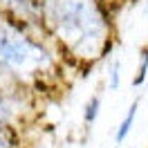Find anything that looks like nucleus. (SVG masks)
I'll use <instances>...</instances> for the list:
<instances>
[{"mask_svg": "<svg viewBox=\"0 0 148 148\" xmlns=\"http://www.w3.org/2000/svg\"><path fill=\"white\" fill-rule=\"evenodd\" d=\"M54 23L65 40H101L99 32L103 29L101 16L92 0H56Z\"/></svg>", "mask_w": 148, "mask_h": 148, "instance_id": "obj_1", "label": "nucleus"}, {"mask_svg": "<svg viewBox=\"0 0 148 148\" xmlns=\"http://www.w3.org/2000/svg\"><path fill=\"white\" fill-rule=\"evenodd\" d=\"M47 61L43 49L18 32H0V65L16 72H29Z\"/></svg>", "mask_w": 148, "mask_h": 148, "instance_id": "obj_2", "label": "nucleus"}, {"mask_svg": "<svg viewBox=\"0 0 148 148\" xmlns=\"http://www.w3.org/2000/svg\"><path fill=\"white\" fill-rule=\"evenodd\" d=\"M137 108H139V101H135V103L128 108V114L123 117V121L119 123V128H117V144H121V141L130 135L132 123H135V119H137Z\"/></svg>", "mask_w": 148, "mask_h": 148, "instance_id": "obj_3", "label": "nucleus"}, {"mask_svg": "<svg viewBox=\"0 0 148 148\" xmlns=\"http://www.w3.org/2000/svg\"><path fill=\"white\" fill-rule=\"evenodd\" d=\"M99 108H101V99H99V97H92V99L88 101V106H85V114H83V119H85L88 126L94 123L97 114H99Z\"/></svg>", "mask_w": 148, "mask_h": 148, "instance_id": "obj_4", "label": "nucleus"}, {"mask_svg": "<svg viewBox=\"0 0 148 148\" xmlns=\"http://www.w3.org/2000/svg\"><path fill=\"white\" fill-rule=\"evenodd\" d=\"M146 74H148V49L141 54V63H139V70H137V76H135V85H141L146 81Z\"/></svg>", "mask_w": 148, "mask_h": 148, "instance_id": "obj_5", "label": "nucleus"}, {"mask_svg": "<svg viewBox=\"0 0 148 148\" xmlns=\"http://www.w3.org/2000/svg\"><path fill=\"white\" fill-rule=\"evenodd\" d=\"M119 88V61H112L110 67V90H117Z\"/></svg>", "mask_w": 148, "mask_h": 148, "instance_id": "obj_6", "label": "nucleus"}, {"mask_svg": "<svg viewBox=\"0 0 148 148\" xmlns=\"http://www.w3.org/2000/svg\"><path fill=\"white\" fill-rule=\"evenodd\" d=\"M0 148H5V144H2V141H0Z\"/></svg>", "mask_w": 148, "mask_h": 148, "instance_id": "obj_7", "label": "nucleus"}, {"mask_svg": "<svg viewBox=\"0 0 148 148\" xmlns=\"http://www.w3.org/2000/svg\"><path fill=\"white\" fill-rule=\"evenodd\" d=\"M146 11H148V5H146Z\"/></svg>", "mask_w": 148, "mask_h": 148, "instance_id": "obj_8", "label": "nucleus"}]
</instances>
